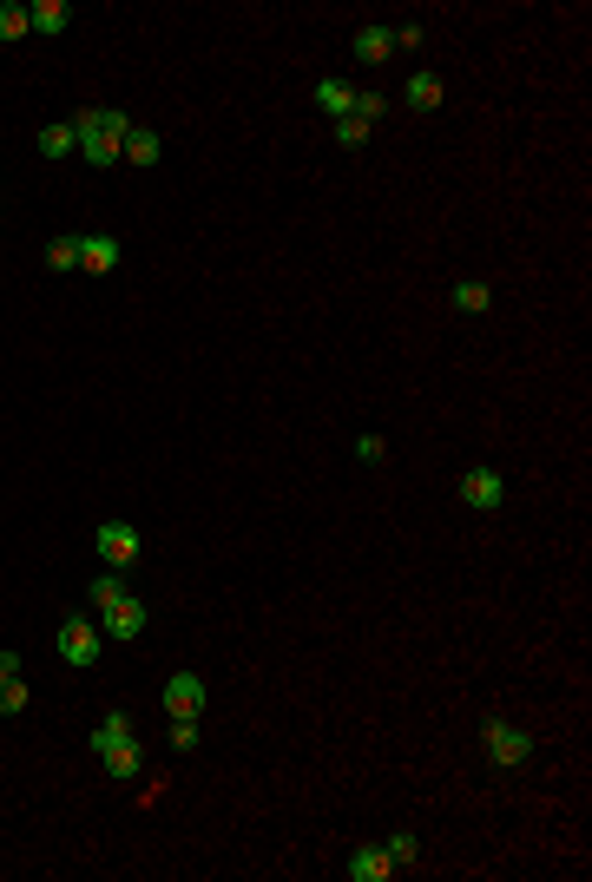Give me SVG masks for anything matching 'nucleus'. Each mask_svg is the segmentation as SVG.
Wrapping results in <instances>:
<instances>
[{
	"instance_id": "f257e3e1",
	"label": "nucleus",
	"mask_w": 592,
	"mask_h": 882,
	"mask_svg": "<svg viewBox=\"0 0 592 882\" xmlns=\"http://www.w3.org/2000/svg\"><path fill=\"white\" fill-rule=\"evenodd\" d=\"M125 132H132V119H125L119 106H86L73 119V139H79V158H86V165H112L119 145H125Z\"/></svg>"
},
{
	"instance_id": "f03ea898",
	"label": "nucleus",
	"mask_w": 592,
	"mask_h": 882,
	"mask_svg": "<svg viewBox=\"0 0 592 882\" xmlns=\"http://www.w3.org/2000/svg\"><path fill=\"white\" fill-rule=\"evenodd\" d=\"M53 646H60V659H66V665H79V672H86V665H99V652H106V632H99L86 613H73V619H60Z\"/></svg>"
},
{
	"instance_id": "7ed1b4c3",
	"label": "nucleus",
	"mask_w": 592,
	"mask_h": 882,
	"mask_svg": "<svg viewBox=\"0 0 592 882\" xmlns=\"http://www.w3.org/2000/svg\"><path fill=\"white\" fill-rule=\"evenodd\" d=\"M481 744H487V757H494L500 771H514V764H527V757H533V738L520 725H507V718H487Z\"/></svg>"
},
{
	"instance_id": "20e7f679",
	"label": "nucleus",
	"mask_w": 592,
	"mask_h": 882,
	"mask_svg": "<svg viewBox=\"0 0 592 882\" xmlns=\"http://www.w3.org/2000/svg\"><path fill=\"white\" fill-rule=\"evenodd\" d=\"M93 547H99V560H106V567L125 573L132 560H139V527H132V520H99Z\"/></svg>"
},
{
	"instance_id": "39448f33",
	"label": "nucleus",
	"mask_w": 592,
	"mask_h": 882,
	"mask_svg": "<svg viewBox=\"0 0 592 882\" xmlns=\"http://www.w3.org/2000/svg\"><path fill=\"white\" fill-rule=\"evenodd\" d=\"M461 501L481 507V514H494V507L507 501V481H500V468H468V474H461Z\"/></svg>"
},
{
	"instance_id": "423d86ee",
	"label": "nucleus",
	"mask_w": 592,
	"mask_h": 882,
	"mask_svg": "<svg viewBox=\"0 0 592 882\" xmlns=\"http://www.w3.org/2000/svg\"><path fill=\"white\" fill-rule=\"evenodd\" d=\"M99 619H106V639H119V646H132V639H145V599H132V593H125L119 606H106V613H99Z\"/></svg>"
},
{
	"instance_id": "0eeeda50",
	"label": "nucleus",
	"mask_w": 592,
	"mask_h": 882,
	"mask_svg": "<svg viewBox=\"0 0 592 882\" xmlns=\"http://www.w3.org/2000/svg\"><path fill=\"white\" fill-rule=\"evenodd\" d=\"M165 711H172V718H198V711H204V678L198 672L165 678Z\"/></svg>"
},
{
	"instance_id": "6e6552de",
	"label": "nucleus",
	"mask_w": 592,
	"mask_h": 882,
	"mask_svg": "<svg viewBox=\"0 0 592 882\" xmlns=\"http://www.w3.org/2000/svg\"><path fill=\"white\" fill-rule=\"evenodd\" d=\"M343 876H349V882H389V876H395V863H389V850H375V843H362V850L343 863Z\"/></svg>"
},
{
	"instance_id": "1a4fd4ad",
	"label": "nucleus",
	"mask_w": 592,
	"mask_h": 882,
	"mask_svg": "<svg viewBox=\"0 0 592 882\" xmlns=\"http://www.w3.org/2000/svg\"><path fill=\"white\" fill-rule=\"evenodd\" d=\"M79 270H93V277H106V270H119V244H112L106 231L79 237Z\"/></svg>"
},
{
	"instance_id": "9d476101",
	"label": "nucleus",
	"mask_w": 592,
	"mask_h": 882,
	"mask_svg": "<svg viewBox=\"0 0 592 882\" xmlns=\"http://www.w3.org/2000/svg\"><path fill=\"white\" fill-rule=\"evenodd\" d=\"M66 20H73L66 0H33V7H27V27L33 33H66Z\"/></svg>"
},
{
	"instance_id": "9b49d317",
	"label": "nucleus",
	"mask_w": 592,
	"mask_h": 882,
	"mask_svg": "<svg viewBox=\"0 0 592 882\" xmlns=\"http://www.w3.org/2000/svg\"><path fill=\"white\" fill-rule=\"evenodd\" d=\"M389 53H395L389 27H375V20H369V27L356 33V60H362V66H382V60H389Z\"/></svg>"
},
{
	"instance_id": "f8f14e48",
	"label": "nucleus",
	"mask_w": 592,
	"mask_h": 882,
	"mask_svg": "<svg viewBox=\"0 0 592 882\" xmlns=\"http://www.w3.org/2000/svg\"><path fill=\"white\" fill-rule=\"evenodd\" d=\"M119 744H132V718L125 711H106V725H93V751H119Z\"/></svg>"
},
{
	"instance_id": "ddd939ff",
	"label": "nucleus",
	"mask_w": 592,
	"mask_h": 882,
	"mask_svg": "<svg viewBox=\"0 0 592 882\" xmlns=\"http://www.w3.org/2000/svg\"><path fill=\"white\" fill-rule=\"evenodd\" d=\"M441 99H448V86H441L435 73H408V106L415 112H435Z\"/></svg>"
},
{
	"instance_id": "4468645a",
	"label": "nucleus",
	"mask_w": 592,
	"mask_h": 882,
	"mask_svg": "<svg viewBox=\"0 0 592 882\" xmlns=\"http://www.w3.org/2000/svg\"><path fill=\"white\" fill-rule=\"evenodd\" d=\"M119 158H132V165H158V132L152 126H132L119 145Z\"/></svg>"
},
{
	"instance_id": "2eb2a0df",
	"label": "nucleus",
	"mask_w": 592,
	"mask_h": 882,
	"mask_svg": "<svg viewBox=\"0 0 592 882\" xmlns=\"http://www.w3.org/2000/svg\"><path fill=\"white\" fill-rule=\"evenodd\" d=\"M316 106H323L329 119H349V106H356V86H343V79H323V86H316Z\"/></svg>"
},
{
	"instance_id": "dca6fc26",
	"label": "nucleus",
	"mask_w": 592,
	"mask_h": 882,
	"mask_svg": "<svg viewBox=\"0 0 592 882\" xmlns=\"http://www.w3.org/2000/svg\"><path fill=\"white\" fill-rule=\"evenodd\" d=\"M86 599H93V613H106V606H119V599H125V573H119V567H106V573H99L93 586H86Z\"/></svg>"
},
{
	"instance_id": "f3484780",
	"label": "nucleus",
	"mask_w": 592,
	"mask_h": 882,
	"mask_svg": "<svg viewBox=\"0 0 592 882\" xmlns=\"http://www.w3.org/2000/svg\"><path fill=\"white\" fill-rule=\"evenodd\" d=\"M139 764H145V744L139 738L119 744V751H106V777H139Z\"/></svg>"
},
{
	"instance_id": "a211bd4d",
	"label": "nucleus",
	"mask_w": 592,
	"mask_h": 882,
	"mask_svg": "<svg viewBox=\"0 0 592 882\" xmlns=\"http://www.w3.org/2000/svg\"><path fill=\"white\" fill-rule=\"evenodd\" d=\"M382 850H389V863H395V869H415V863H421V836H415V830H395Z\"/></svg>"
},
{
	"instance_id": "6ab92c4d",
	"label": "nucleus",
	"mask_w": 592,
	"mask_h": 882,
	"mask_svg": "<svg viewBox=\"0 0 592 882\" xmlns=\"http://www.w3.org/2000/svg\"><path fill=\"white\" fill-rule=\"evenodd\" d=\"M448 303H454L461 316H481L487 303H494V290H487V284H454V290H448Z\"/></svg>"
},
{
	"instance_id": "aec40b11",
	"label": "nucleus",
	"mask_w": 592,
	"mask_h": 882,
	"mask_svg": "<svg viewBox=\"0 0 592 882\" xmlns=\"http://www.w3.org/2000/svg\"><path fill=\"white\" fill-rule=\"evenodd\" d=\"M33 705V692H27V678H0V718H20V711Z\"/></svg>"
},
{
	"instance_id": "412c9836",
	"label": "nucleus",
	"mask_w": 592,
	"mask_h": 882,
	"mask_svg": "<svg viewBox=\"0 0 592 882\" xmlns=\"http://www.w3.org/2000/svg\"><path fill=\"white\" fill-rule=\"evenodd\" d=\"M73 152H79L73 126H47V132H40V158H73Z\"/></svg>"
},
{
	"instance_id": "4be33fe9",
	"label": "nucleus",
	"mask_w": 592,
	"mask_h": 882,
	"mask_svg": "<svg viewBox=\"0 0 592 882\" xmlns=\"http://www.w3.org/2000/svg\"><path fill=\"white\" fill-rule=\"evenodd\" d=\"M47 264L53 270H79V237H53V244H47Z\"/></svg>"
},
{
	"instance_id": "5701e85b",
	"label": "nucleus",
	"mask_w": 592,
	"mask_h": 882,
	"mask_svg": "<svg viewBox=\"0 0 592 882\" xmlns=\"http://www.w3.org/2000/svg\"><path fill=\"white\" fill-rule=\"evenodd\" d=\"M20 33H33V27H27V7L0 0V40H20Z\"/></svg>"
},
{
	"instance_id": "b1692460",
	"label": "nucleus",
	"mask_w": 592,
	"mask_h": 882,
	"mask_svg": "<svg viewBox=\"0 0 592 882\" xmlns=\"http://www.w3.org/2000/svg\"><path fill=\"white\" fill-rule=\"evenodd\" d=\"M382 112H389V99H382V93H356V106H349V119H362V126H375Z\"/></svg>"
},
{
	"instance_id": "393cba45",
	"label": "nucleus",
	"mask_w": 592,
	"mask_h": 882,
	"mask_svg": "<svg viewBox=\"0 0 592 882\" xmlns=\"http://www.w3.org/2000/svg\"><path fill=\"white\" fill-rule=\"evenodd\" d=\"M382 455H389V441H382V435H356V461H362V468H375Z\"/></svg>"
},
{
	"instance_id": "a878e982",
	"label": "nucleus",
	"mask_w": 592,
	"mask_h": 882,
	"mask_svg": "<svg viewBox=\"0 0 592 882\" xmlns=\"http://www.w3.org/2000/svg\"><path fill=\"white\" fill-rule=\"evenodd\" d=\"M362 139H369V126H362V119H336V145H349V152H356Z\"/></svg>"
},
{
	"instance_id": "bb28decb",
	"label": "nucleus",
	"mask_w": 592,
	"mask_h": 882,
	"mask_svg": "<svg viewBox=\"0 0 592 882\" xmlns=\"http://www.w3.org/2000/svg\"><path fill=\"white\" fill-rule=\"evenodd\" d=\"M172 751H198V718H178L172 725Z\"/></svg>"
},
{
	"instance_id": "cd10ccee",
	"label": "nucleus",
	"mask_w": 592,
	"mask_h": 882,
	"mask_svg": "<svg viewBox=\"0 0 592 882\" xmlns=\"http://www.w3.org/2000/svg\"><path fill=\"white\" fill-rule=\"evenodd\" d=\"M389 40H395L402 53H415V47H421V20H402V27H389Z\"/></svg>"
},
{
	"instance_id": "c85d7f7f",
	"label": "nucleus",
	"mask_w": 592,
	"mask_h": 882,
	"mask_svg": "<svg viewBox=\"0 0 592 882\" xmlns=\"http://www.w3.org/2000/svg\"><path fill=\"white\" fill-rule=\"evenodd\" d=\"M20 672V652H0V678H14Z\"/></svg>"
}]
</instances>
